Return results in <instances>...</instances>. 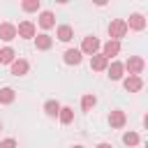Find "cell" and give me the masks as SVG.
Wrapping results in <instances>:
<instances>
[{"label": "cell", "mask_w": 148, "mask_h": 148, "mask_svg": "<svg viewBox=\"0 0 148 148\" xmlns=\"http://www.w3.org/2000/svg\"><path fill=\"white\" fill-rule=\"evenodd\" d=\"M125 35H127V23L123 18H113L109 23V37L113 42H120V37H125Z\"/></svg>", "instance_id": "1"}, {"label": "cell", "mask_w": 148, "mask_h": 148, "mask_svg": "<svg viewBox=\"0 0 148 148\" xmlns=\"http://www.w3.org/2000/svg\"><path fill=\"white\" fill-rule=\"evenodd\" d=\"M143 58H139V56H130V60L123 65V69H127L130 72V76H139L141 72H143Z\"/></svg>", "instance_id": "2"}, {"label": "cell", "mask_w": 148, "mask_h": 148, "mask_svg": "<svg viewBox=\"0 0 148 148\" xmlns=\"http://www.w3.org/2000/svg\"><path fill=\"white\" fill-rule=\"evenodd\" d=\"M99 46H102V44H99V39L90 35V37H83V42H81V49H79V51H81V53H86V56H95V53L99 51Z\"/></svg>", "instance_id": "3"}, {"label": "cell", "mask_w": 148, "mask_h": 148, "mask_svg": "<svg viewBox=\"0 0 148 148\" xmlns=\"http://www.w3.org/2000/svg\"><path fill=\"white\" fill-rule=\"evenodd\" d=\"M16 35L23 39H35V23L32 21H21L16 28Z\"/></svg>", "instance_id": "4"}, {"label": "cell", "mask_w": 148, "mask_h": 148, "mask_svg": "<svg viewBox=\"0 0 148 148\" xmlns=\"http://www.w3.org/2000/svg\"><path fill=\"white\" fill-rule=\"evenodd\" d=\"M120 53V42H113V39H109L104 46H102V56L106 58V60H111L113 56H118Z\"/></svg>", "instance_id": "5"}, {"label": "cell", "mask_w": 148, "mask_h": 148, "mask_svg": "<svg viewBox=\"0 0 148 148\" xmlns=\"http://www.w3.org/2000/svg\"><path fill=\"white\" fill-rule=\"evenodd\" d=\"M106 67H109V60H106L102 53L90 56V69H95V72H104Z\"/></svg>", "instance_id": "6"}, {"label": "cell", "mask_w": 148, "mask_h": 148, "mask_svg": "<svg viewBox=\"0 0 148 148\" xmlns=\"http://www.w3.org/2000/svg\"><path fill=\"white\" fill-rule=\"evenodd\" d=\"M123 86H125L127 92H139V90L143 88V81H141V76H127V79L123 81Z\"/></svg>", "instance_id": "7"}, {"label": "cell", "mask_w": 148, "mask_h": 148, "mask_svg": "<svg viewBox=\"0 0 148 148\" xmlns=\"http://www.w3.org/2000/svg\"><path fill=\"white\" fill-rule=\"evenodd\" d=\"M62 60H65L67 65H79V62L83 60V53H81L79 49H67L65 56H62Z\"/></svg>", "instance_id": "8"}, {"label": "cell", "mask_w": 148, "mask_h": 148, "mask_svg": "<svg viewBox=\"0 0 148 148\" xmlns=\"http://www.w3.org/2000/svg\"><path fill=\"white\" fill-rule=\"evenodd\" d=\"M28 69H30V65H28V60H23V58H18V60L12 62V74H14V76H25Z\"/></svg>", "instance_id": "9"}, {"label": "cell", "mask_w": 148, "mask_h": 148, "mask_svg": "<svg viewBox=\"0 0 148 148\" xmlns=\"http://www.w3.org/2000/svg\"><path fill=\"white\" fill-rule=\"evenodd\" d=\"M106 69H109V79H111V81H120V79H123V72H125V69H123V62L113 60Z\"/></svg>", "instance_id": "10"}, {"label": "cell", "mask_w": 148, "mask_h": 148, "mask_svg": "<svg viewBox=\"0 0 148 148\" xmlns=\"http://www.w3.org/2000/svg\"><path fill=\"white\" fill-rule=\"evenodd\" d=\"M125 120H127L125 111H118V109H116V111H111V113H109V125H111V127H123V125H125Z\"/></svg>", "instance_id": "11"}, {"label": "cell", "mask_w": 148, "mask_h": 148, "mask_svg": "<svg viewBox=\"0 0 148 148\" xmlns=\"http://www.w3.org/2000/svg\"><path fill=\"white\" fill-rule=\"evenodd\" d=\"M14 37H16V25H12V23H0V39L12 42Z\"/></svg>", "instance_id": "12"}, {"label": "cell", "mask_w": 148, "mask_h": 148, "mask_svg": "<svg viewBox=\"0 0 148 148\" xmlns=\"http://www.w3.org/2000/svg\"><path fill=\"white\" fill-rule=\"evenodd\" d=\"M125 23H127V28H132V30H143V28H146V18H143L141 14H132L130 21H125Z\"/></svg>", "instance_id": "13"}, {"label": "cell", "mask_w": 148, "mask_h": 148, "mask_svg": "<svg viewBox=\"0 0 148 148\" xmlns=\"http://www.w3.org/2000/svg\"><path fill=\"white\" fill-rule=\"evenodd\" d=\"M51 44H53V39H51L46 32H42V35H37V37H35V46H37L39 51H49V49H51Z\"/></svg>", "instance_id": "14"}, {"label": "cell", "mask_w": 148, "mask_h": 148, "mask_svg": "<svg viewBox=\"0 0 148 148\" xmlns=\"http://www.w3.org/2000/svg\"><path fill=\"white\" fill-rule=\"evenodd\" d=\"M39 25H42L44 30L53 28V25H56V16H53V12H42V14H39Z\"/></svg>", "instance_id": "15"}, {"label": "cell", "mask_w": 148, "mask_h": 148, "mask_svg": "<svg viewBox=\"0 0 148 148\" xmlns=\"http://www.w3.org/2000/svg\"><path fill=\"white\" fill-rule=\"evenodd\" d=\"M14 60H16V53H14V49H12V46L0 49V62H2V65H12Z\"/></svg>", "instance_id": "16"}, {"label": "cell", "mask_w": 148, "mask_h": 148, "mask_svg": "<svg viewBox=\"0 0 148 148\" xmlns=\"http://www.w3.org/2000/svg\"><path fill=\"white\" fill-rule=\"evenodd\" d=\"M58 39L60 42H69L72 37H74V30H72V25H58Z\"/></svg>", "instance_id": "17"}, {"label": "cell", "mask_w": 148, "mask_h": 148, "mask_svg": "<svg viewBox=\"0 0 148 148\" xmlns=\"http://www.w3.org/2000/svg\"><path fill=\"white\" fill-rule=\"evenodd\" d=\"M58 118H60V123H62V125H69V123L74 120V111H72L69 106H60V111H58Z\"/></svg>", "instance_id": "18"}, {"label": "cell", "mask_w": 148, "mask_h": 148, "mask_svg": "<svg viewBox=\"0 0 148 148\" xmlns=\"http://www.w3.org/2000/svg\"><path fill=\"white\" fill-rule=\"evenodd\" d=\"M95 104H97V97L95 95H83V99H81V109L83 111H92Z\"/></svg>", "instance_id": "19"}, {"label": "cell", "mask_w": 148, "mask_h": 148, "mask_svg": "<svg viewBox=\"0 0 148 148\" xmlns=\"http://www.w3.org/2000/svg\"><path fill=\"white\" fill-rule=\"evenodd\" d=\"M58 111H60V104H58L56 99H49V102L44 104V113H46V116L53 118V116H58Z\"/></svg>", "instance_id": "20"}, {"label": "cell", "mask_w": 148, "mask_h": 148, "mask_svg": "<svg viewBox=\"0 0 148 148\" xmlns=\"http://www.w3.org/2000/svg\"><path fill=\"white\" fill-rule=\"evenodd\" d=\"M14 97H16V92H14L12 88H2V90H0V104H12Z\"/></svg>", "instance_id": "21"}, {"label": "cell", "mask_w": 148, "mask_h": 148, "mask_svg": "<svg viewBox=\"0 0 148 148\" xmlns=\"http://www.w3.org/2000/svg\"><path fill=\"white\" fill-rule=\"evenodd\" d=\"M123 143L125 146H136L139 143V134L136 132H125L123 134Z\"/></svg>", "instance_id": "22"}, {"label": "cell", "mask_w": 148, "mask_h": 148, "mask_svg": "<svg viewBox=\"0 0 148 148\" xmlns=\"http://www.w3.org/2000/svg\"><path fill=\"white\" fill-rule=\"evenodd\" d=\"M21 7H23V12H37L39 9V0H25Z\"/></svg>", "instance_id": "23"}, {"label": "cell", "mask_w": 148, "mask_h": 148, "mask_svg": "<svg viewBox=\"0 0 148 148\" xmlns=\"http://www.w3.org/2000/svg\"><path fill=\"white\" fill-rule=\"evenodd\" d=\"M0 148H16V141L14 139H5V141H0Z\"/></svg>", "instance_id": "24"}, {"label": "cell", "mask_w": 148, "mask_h": 148, "mask_svg": "<svg viewBox=\"0 0 148 148\" xmlns=\"http://www.w3.org/2000/svg\"><path fill=\"white\" fill-rule=\"evenodd\" d=\"M95 148H111V143H106V141H102V143H97Z\"/></svg>", "instance_id": "25"}, {"label": "cell", "mask_w": 148, "mask_h": 148, "mask_svg": "<svg viewBox=\"0 0 148 148\" xmlns=\"http://www.w3.org/2000/svg\"><path fill=\"white\" fill-rule=\"evenodd\" d=\"M72 148H83V146H72Z\"/></svg>", "instance_id": "26"}, {"label": "cell", "mask_w": 148, "mask_h": 148, "mask_svg": "<svg viewBox=\"0 0 148 148\" xmlns=\"http://www.w3.org/2000/svg\"><path fill=\"white\" fill-rule=\"evenodd\" d=\"M0 130H2V123H0Z\"/></svg>", "instance_id": "27"}]
</instances>
